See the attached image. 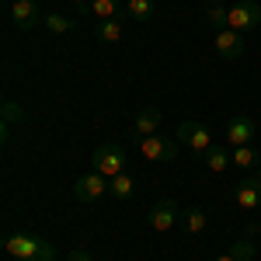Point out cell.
Segmentation results:
<instances>
[{
  "label": "cell",
  "mask_w": 261,
  "mask_h": 261,
  "mask_svg": "<svg viewBox=\"0 0 261 261\" xmlns=\"http://www.w3.org/2000/svg\"><path fill=\"white\" fill-rule=\"evenodd\" d=\"M4 251L14 261H53L56 258L53 244L45 237H39V233H11V237H4Z\"/></svg>",
  "instance_id": "1"
},
{
  "label": "cell",
  "mask_w": 261,
  "mask_h": 261,
  "mask_svg": "<svg viewBox=\"0 0 261 261\" xmlns=\"http://www.w3.org/2000/svg\"><path fill=\"white\" fill-rule=\"evenodd\" d=\"M125 161H129V153H125L122 143H105V146H98L91 153V171H98V174H105V178L112 181L115 174L125 171Z\"/></svg>",
  "instance_id": "2"
},
{
  "label": "cell",
  "mask_w": 261,
  "mask_h": 261,
  "mask_svg": "<svg viewBox=\"0 0 261 261\" xmlns=\"http://www.w3.org/2000/svg\"><path fill=\"white\" fill-rule=\"evenodd\" d=\"M178 143H185L195 157H205L216 140H213V133H209V125H202V122H181L178 125Z\"/></svg>",
  "instance_id": "3"
},
{
  "label": "cell",
  "mask_w": 261,
  "mask_h": 261,
  "mask_svg": "<svg viewBox=\"0 0 261 261\" xmlns=\"http://www.w3.org/2000/svg\"><path fill=\"white\" fill-rule=\"evenodd\" d=\"M261 24V4L258 0H241V4H230V14H226V28L233 32H254Z\"/></svg>",
  "instance_id": "4"
},
{
  "label": "cell",
  "mask_w": 261,
  "mask_h": 261,
  "mask_svg": "<svg viewBox=\"0 0 261 261\" xmlns=\"http://www.w3.org/2000/svg\"><path fill=\"white\" fill-rule=\"evenodd\" d=\"M140 153L146 161H157V164H171L178 157V143L153 133V136H140Z\"/></svg>",
  "instance_id": "5"
},
{
  "label": "cell",
  "mask_w": 261,
  "mask_h": 261,
  "mask_svg": "<svg viewBox=\"0 0 261 261\" xmlns=\"http://www.w3.org/2000/svg\"><path fill=\"white\" fill-rule=\"evenodd\" d=\"M178 220H181V205L174 199H161L153 209H150V216H146V223H150L153 233H167Z\"/></svg>",
  "instance_id": "6"
},
{
  "label": "cell",
  "mask_w": 261,
  "mask_h": 261,
  "mask_svg": "<svg viewBox=\"0 0 261 261\" xmlns=\"http://www.w3.org/2000/svg\"><path fill=\"white\" fill-rule=\"evenodd\" d=\"M105 192H108V178H105V174H98V171H91V174L77 178V185H73L77 202H98Z\"/></svg>",
  "instance_id": "7"
},
{
  "label": "cell",
  "mask_w": 261,
  "mask_h": 261,
  "mask_svg": "<svg viewBox=\"0 0 261 261\" xmlns=\"http://www.w3.org/2000/svg\"><path fill=\"white\" fill-rule=\"evenodd\" d=\"M11 21L18 24L21 32H32L39 21H45L42 18V11H39V4L35 0H11Z\"/></svg>",
  "instance_id": "8"
},
{
  "label": "cell",
  "mask_w": 261,
  "mask_h": 261,
  "mask_svg": "<svg viewBox=\"0 0 261 261\" xmlns=\"http://www.w3.org/2000/svg\"><path fill=\"white\" fill-rule=\"evenodd\" d=\"M244 35L241 32H233V28H220L216 32V53H220L223 60H241L244 56Z\"/></svg>",
  "instance_id": "9"
},
{
  "label": "cell",
  "mask_w": 261,
  "mask_h": 261,
  "mask_svg": "<svg viewBox=\"0 0 261 261\" xmlns=\"http://www.w3.org/2000/svg\"><path fill=\"white\" fill-rule=\"evenodd\" d=\"M233 199H237V205L247 209V213L261 209V178H244L241 185L233 188Z\"/></svg>",
  "instance_id": "10"
},
{
  "label": "cell",
  "mask_w": 261,
  "mask_h": 261,
  "mask_svg": "<svg viewBox=\"0 0 261 261\" xmlns=\"http://www.w3.org/2000/svg\"><path fill=\"white\" fill-rule=\"evenodd\" d=\"M251 136H254V122L247 115H230V122H226V143L230 146H251Z\"/></svg>",
  "instance_id": "11"
},
{
  "label": "cell",
  "mask_w": 261,
  "mask_h": 261,
  "mask_svg": "<svg viewBox=\"0 0 261 261\" xmlns=\"http://www.w3.org/2000/svg\"><path fill=\"white\" fill-rule=\"evenodd\" d=\"M161 122H164V112L157 105H146L136 112V122H133V129L140 133V136H153V133H161Z\"/></svg>",
  "instance_id": "12"
},
{
  "label": "cell",
  "mask_w": 261,
  "mask_h": 261,
  "mask_svg": "<svg viewBox=\"0 0 261 261\" xmlns=\"http://www.w3.org/2000/svg\"><path fill=\"white\" fill-rule=\"evenodd\" d=\"M181 223H185V233L199 237V233H205V226H209V216L202 213L199 205H188V209H181Z\"/></svg>",
  "instance_id": "13"
},
{
  "label": "cell",
  "mask_w": 261,
  "mask_h": 261,
  "mask_svg": "<svg viewBox=\"0 0 261 261\" xmlns=\"http://www.w3.org/2000/svg\"><path fill=\"white\" fill-rule=\"evenodd\" d=\"M94 39L105 42V45H119L122 42V21L119 18H105L94 24Z\"/></svg>",
  "instance_id": "14"
},
{
  "label": "cell",
  "mask_w": 261,
  "mask_h": 261,
  "mask_svg": "<svg viewBox=\"0 0 261 261\" xmlns=\"http://www.w3.org/2000/svg\"><path fill=\"white\" fill-rule=\"evenodd\" d=\"M133 192H136V181H133L129 171H122V174H115L108 181V195L112 199H133Z\"/></svg>",
  "instance_id": "15"
},
{
  "label": "cell",
  "mask_w": 261,
  "mask_h": 261,
  "mask_svg": "<svg viewBox=\"0 0 261 261\" xmlns=\"http://www.w3.org/2000/svg\"><path fill=\"white\" fill-rule=\"evenodd\" d=\"M125 14L133 21H150L157 14V0H125Z\"/></svg>",
  "instance_id": "16"
},
{
  "label": "cell",
  "mask_w": 261,
  "mask_h": 261,
  "mask_svg": "<svg viewBox=\"0 0 261 261\" xmlns=\"http://www.w3.org/2000/svg\"><path fill=\"white\" fill-rule=\"evenodd\" d=\"M230 164H233V153H226L220 143H216V146H213V150L205 153V167H209L213 174H223V171H226Z\"/></svg>",
  "instance_id": "17"
},
{
  "label": "cell",
  "mask_w": 261,
  "mask_h": 261,
  "mask_svg": "<svg viewBox=\"0 0 261 261\" xmlns=\"http://www.w3.org/2000/svg\"><path fill=\"white\" fill-rule=\"evenodd\" d=\"M261 157L254 146H233V167H241V171H251V167H258Z\"/></svg>",
  "instance_id": "18"
},
{
  "label": "cell",
  "mask_w": 261,
  "mask_h": 261,
  "mask_svg": "<svg viewBox=\"0 0 261 261\" xmlns=\"http://www.w3.org/2000/svg\"><path fill=\"white\" fill-rule=\"evenodd\" d=\"M87 7H91V14H94L98 21H105V18H119L122 0H91Z\"/></svg>",
  "instance_id": "19"
},
{
  "label": "cell",
  "mask_w": 261,
  "mask_h": 261,
  "mask_svg": "<svg viewBox=\"0 0 261 261\" xmlns=\"http://www.w3.org/2000/svg\"><path fill=\"white\" fill-rule=\"evenodd\" d=\"M226 14H230V7L226 4H209V11H205V21L220 32V28H226Z\"/></svg>",
  "instance_id": "20"
},
{
  "label": "cell",
  "mask_w": 261,
  "mask_h": 261,
  "mask_svg": "<svg viewBox=\"0 0 261 261\" xmlns=\"http://www.w3.org/2000/svg\"><path fill=\"white\" fill-rule=\"evenodd\" d=\"M45 24H49V32H53V35H70V32H73V21L63 18V14H49Z\"/></svg>",
  "instance_id": "21"
},
{
  "label": "cell",
  "mask_w": 261,
  "mask_h": 261,
  "mask_svg": "<svg viewBox=\"0 0 261 261\" xmlns=\"http://www.w3.org/2000/svg\"><path fill=\"white\" fill-rule=\"evenodd\" d=\"M230 254H233L237 261H251L254 258V244H251V237H241V241L230 247Z\"/></svg>",
  "instance_id": "22"
},
{
  "label": "cell",
  "mask_w": 261,
  "mask_h": 261,
  "mask_svg": "<svg viewBox=\"0 0 261 261\" xmlns=\"http://www.w3.org/2000/svg\"><path fill=\"white\" fill-rule=\"evenodd\" d=\"M4 115H7V122L24 119V112H18V105H14V101H4Z\"/></svg>",
  "instance_id": "23"
},
{
  "label": "cell",
  "mask_w": 261,
  "mask_h": 261,
  "mask_svg": "<svg viewBox=\"0 0 261 261\" xmlns=\"http://www.w3.org/2000/svg\"><path fill=\"white\" fill-rule=\"evenodd\" d=\"M66 261H94V258H91L87 251H70V258H66Z\"/></svg>",
  "instance_id": "24"
},
{
  "label": "cell",
  "mask_w": 261,
  "mask_h": 261,
  "mask_svg": "<svg viewBox=\"0 0 261 261\" xmlns=\"http://www.w3.org/2000/svg\"><path fill=\"white\" fill-rule=\"evenodd\" d=\"M216 261H237V258H233V254L226 251V254H216Z\"/></svg>",
  "instance_id": "25"
},
{
  "label": "cell",
  "mask_w": 261,
  "mask_h": 261,
  "mask_svg": "<svg viewBox=\"0 0 261 261\" xmlns=\"http://www.w3.org/2000/svg\"><path fill=\"white\" fill-rule=\"evenodd\" d=\"M70 4H77V7H81V4H91V0H70Z\"/></svg>",
  "instance_id": "26"
},
{
  "label": "cell",
  "mask_w": 261,
  "mask_h": 261,
  "mask_svg": "<svg viewBox=\"0 0 261 261\" xmlns=\"http://www.w3.org/2000/svg\"><path fill=\"white\" fill-rule=\"evenodd\" d=\"M205 4H223V0H205Z\"/></svg>",
  "instance_id": "27"
},
{
  "label": "cell",
  "mask_w": 261,
  "mask_h": 261,
  "mask_svg": "<svg viewBox=\"0 0 261 261\" xmlns=\"http://www.w3.org/2000/svg\"><path fill=\"white\" fill-rule=\"evenodd\" d=\"M254 230H258V233H261V220H258V226H254Z\"/></svg>",
  "instance_id": "28"
},
{
  "label": "cell",
  "mask_w": 261,
  "mask_h": 261,
  "mask_svg": "<svg viewBox=\"0 0 261 261\" xmlns=\"http://www.w3.org/2000/svg\"><path fill=\"white\" fill-rule=\"evenodd\" d=\"M258 178H261V164H258Z\"/></svg>",
  "instance_id": "29"
}]
</instances>
